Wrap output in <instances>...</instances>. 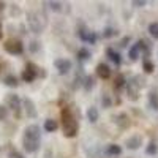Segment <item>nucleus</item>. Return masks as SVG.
Listing matches in <instances>:
<instances>
[{"mask_svg":"<svg viewBox=\"0 0 158 158\" xmlns=\"http://www.w3.org/2000/svg\"><path fill=\"white\" fill-rule=\"evenodd\" d=\"M62 127H63V135L65 138H74L77 133V120L68 108L62 109Z\"/></svg>","mask_w":158,"mask_h":158,"instance_id":"obj_1","label":"nucleus"},{"mask_svg":"<svg viewBox=\"0 0 158 158\" xmlns=\"http://www.w3.org/2000/svg\"><path fill=\"white\" fill-rule=\"evenodd\" d=\"M27 22H29V27H30V30L33 33H36V35L43 33L44 25H46L44 16H41L36 11H32V13H29V16H27Z\"/></svg>","mask_w":158,"mask_h":158,"instance_id":"obj_2","label":"nucleus"},{"mask_svg":"<svg viewBox=\"0 0 158 158\" xmlns=\"http://www.w3.org/2000/svg\"><path fill=\"white\" fill-rule=\"evenodd\" d=\"M3 48H5V51L8 52V54H11V56H19V54H22V52H24L22 41H21V40H16V38H11V40H8V41H5Z\"/></svg>","mask_w":158,"mask_h":158,"instance_id":"obj_3","label":"nucleus"},{"mask_svg":"<svg viewBox=\"0 0 158 158\" xmlns=\"http://www.w3.org/2000/svg\"><path fill=\"white\" fill-rule=\"evenodd\" d=\"M38 73H40V68L36 67L35 63H32V62H29L27 65H25V70L22 71V81L24 82H33L35 79H36V76H38Z\"/></svg>","mask_w":158,"mask_h":158,"instance_id":"obj_4","label":"nucleus"},{"mask_svg":"<svg viewBox=\"0 0 158 158\" xmlns=\"http://www.w3.org/2000/svg\"><path fill=\"white\" fill-rule=\"evenodd\" d=\"M41 138V130L38 125H29L24 131V139L22 141H29V142H40Z\"/></svg>","mask_w":158,"mask_h":158,"instance_id":"obj_5","label":"nucleus"},{"mask_svg":"<svg viewBox=\"0 0 158 158\" xmlns=\"http://www.w3.org/2000/svg\"><path fill=\"white\" fill-rule=\"evenodd\" d=\"M5 101H6V108L8 109H13L18 115H19V109H21V98L16 95V94H8L6 95V98H5Z\"/></svg>","mask_w":158,"mask_h":158,"instance_id":"obj_6","label":"nucleus"},{"mask_svg":"<svg viewBox=\"0 0 158 158\" xmlns=\"http://www.w3.org/2000/svg\"><path fill=\"white\" fill-rule=\"evenodd\" d=\"M54 67L57 68V71L60 74H67L71 70V60H68V59H56Z\"/></svg>","mask_w":158,"mask_h":158,"instance_id":"obj_7","label":"nucleus"},{"mask_svg":"<svg viewBox=\"0 0 158 158\" xmlns=\"http://www.w3.org/2000/svg\"><path fill=\"white\" fill-rule=\"evenodd\" d=\"M22 104H24L25 115H27L29 118H36L38 112H36V108H35V103H33L30 98H24V100H22Z\"/></svg>","mask_w":158,"mask_h":158,"instance_id":"obj_8","label":"nucleus"},{"mask_svg":"<svg viewBox=\"0 0 158 158\" xmlns=\"http://www.w3.org/2000/svg\"><path fill=\"white\" fill-rule=\"evenodd\" d=\"M125 146L130 149V150H138L141 146H142V136L141 135H133L130 136L125 142Z\"/></svg>","mask_w":158,"mask_h":158,"instance_id":"obj_9","label":"nucleus"},{"mask_svg":"<svg viewBox=\"0 0 158 158\" xmlns=\"http://www.w3.org/2000/svg\"><path fill=\"white\" fill-rule=\"evenodd\" d=\"M139 85L136 84V81L133 79V81H130L128 84H127V94H128V97L133 100V101H136L138 98H139Z\"/></svg>","mask_w":158,"mask_h":158,"instance_id":"obj_10","label":"nucleus"},{"mask_svg":"<svg viewBox=\"0 0 158 158\" xmlns=\"http://www.w3.org/2000/svg\"><path fill=\"white\" fill-rule=\"evenodd\" d=\"M114 123H115L117 127H120L122 130H127V128L130 127V117H128L125 112L117 114V115H114Z\"/></svg>","mask_w":158,"mask_h":158,"instance_id":"obj_11","label":"nucleus"},{"mask_svg":"<svg viewBox=\"0 0 158 158\" xmlns=\"http://www.w3.org/2000/svg\"><path fill=\"white\" fill-rule=\"evenodd\" d=\"M77 35H79V38H81L82 41H85V43L94 44V43L97 41V35H95L94 32H89V30H81Z\"/></svg>","mask_w":158,"mask_h":158,"instance_id":"obj_12","label":"nucleus"},{"mask_svg":"<svg viewBox=\"0 0 158 158\" xmlns=\"http://www.w3.org/2000/svg\"><path fill=\"white\" fill-rule=\"evenodd\" d=\"M97 74H98V77H101V79H108V77L111 76V68L108 67L106 63H98Z\"/></svg>","mask_w":158,"mask_h":158,"instance_id":"obj_13","label":"nucleus"},{"mask_svg":"<svg viewBox=\"0 0 158 158\" xmlns=\"http://www.w3.org/2000/svg\"><path fill=\"white\" fill-rule=\"evenodd\" d=\"M98 117H100V112H98V109H97L95 106H90V108L87 109V118H89L90 123L98 122Z\"/></svg>","mask_w":158,"mask_h":158,"instance_id":"obj_14","label":"nucleus"},{"mask_svg":"<svg viewBox=\"0 0 158 158\" xmlns=\"http://www.w3.org/2000/svg\"><path fill=\"white\" fill-rule=\"evenodd\" d=\"M57 128H59L57 120H54V118H48V120H44V130L48 131V133H54Z\"/></svg>","mask_w":158,"mask_h":158,"instance_id":"obj_15","label":"nucleus"},{"mask_svg":"<svg viewBox=\"0 0 158 158\" xmlns=\"http://www.w3.org/2000/svg\"><path fill=\"white\" fill-rule=\"evenodd\" d=\"M3 84L8 85V87H18L19 85V81H18V77L15 74H6L3 77Z\"/></svg>","mask_w":158,"mask_h":158,"instance_id":"obj_16","label":"nucleus"},{"mask_svg":"<svg viewBox=\"0 0 158 158\" xmlns=\"http://www.w3.org/2000/svg\"><path fill=\"white\" fill-rule=\"evenodd\" d=\"M106 54H108V57H109V59L117 65V67L122 63V57H120V54H118V52H115L114 49H111V48H109V49L106 51Z\"/></svg>","mask_w":158,"mask_h":158,"instance_id":"obj_17","label":"nucleus"},{"mask_svg":"<svg viewBox=\"0 0 158 158\" xmlns=\"http://www.w3.org/2000/svg\"><path fill=\"white\" fill-rule=\"evenodd\" d=\"M149 103H150V108L158 111V92L156 90H152L149 94Z\"/></svg>","mask_w":158,"mask_h":158,"instance_id":"obj_18","label":"nucleus"},{"mask_svg":"<svg viewBox=\"0 0 158 158\" xmlns=\"http://www.w3.org/2000/svg\"><path fill=\"white\" fill-rule=\"evenodd\" d=\"M139 46H138V43L136 44H133L130 48V51H128V57H130V60L131 62H136L138 60V57H139Z\"/></svg>","mask_w":158,"mask_h":158,"instance_id":"obj_19","label":"nucleus"},{"mask_svg":"<svg viewBox=\"0 0 158 158\" xmlns=\"http://www.w3.org/2000/svg\"><path fill=\"white\" fill-rule=\"evenodd\" d=\"M106 153L108 155H120L122 153V147L117 146V144H109L108 149H106Z\"/></svg>","mask_w":158,"mask_h":158,"instance_id":"obj_20","label":"nucleus"},{"mask_svg":"<svg viewBox=\"0 0 158 158\" xmlns=\"http://www.w3.org/2000/svg\"><path fill=\"white\" fill-rule=\"evenodd\" d=\"M94 87H95V77L94 76H87L85 81H84V90L85 92H90Z\"/></svg>","mask_w":158,"mask_h":158,"instance_id":"obj_21","label":"nucleus"},{"mask_svg":"<svg viewBox=\"0 0 158 158\" xmlns=\"http://www.w3.org/2000/svg\"><path fill=\"white\" fill-rule=\"evenodd\" d=\"M118 32H117V29H114V27H106L103 30V36L104 38H112V36H115Z\"/></svg>","mask_w":158,"mask_h":158,"instance_id":"obj_22","label":"nucleus"},{"mask_svg":"<svg viewBox=\"0 0 158 158\" xmlns=\"http://www.w3.org/2000/svg\"><path fill=\"white\" fill-rule=\"evenodd\" d=\"M90 57V52H89V49H85V48H81L77 51V59L79 60H87Z\"/></svg>","mask_w":158,"mask_h":158,"instance_id":"obj_23","label":"nucleus"},{"mask_svg":"<svg viewBox=\"0 0 158 158\" xmlns=\"http://www.w3.org/2000/svg\"><path fill=\"white\" fill-rule=\"evenodd\" d=\"M123 85H125V77H123L122 74H118V76L115 77V81H114V89L118 90V89H122Z\"/></svg>","mask_w":158,"mask_h":158,"instance_id":"obj_24","label":"nucleus"},{"mask_svg":"<svg viewBox=\"0 0 158 158\" xmlns=\"http://www.w3.org/2000/svg\"><path fill=\"white\" fill-rule=\"evenodd\" d=\"M149 33H150L155 40H158V22H152V24L149 25Z\"/></svg>","mask_w":158,"mask_h":158,"instance_id":"obj_25","label":"nucleus"},{"mask_svg":"<svg viewBox=\"0 0 158 158\" xmlns=\"http://www.w3.org/2000/svg\"><path fill=\"white\" fill-rule=\"evenodd\" d=\"M156 152H158V147H156V144L152 141L149 146H147V149H146V153H147V155H155Z\"/></svg>","mask_w":158,"mask_h":158,"instance_id":"obj_26","label":"nucleus"},{"mask_svg":"<svg viewBox=\"0 0 158 158\" xmlns=\"http://www.w3.org/2000/svg\"><path fill=\"white\" fill-rule=\"evenodd\" d=\"M48 5H49V8L52 11H56V13L62 11V3L60 2H48Z\"/></svg>","mask_w":158,"mask_h":158,"instance_id":"obj_27","label":"nucleus"},{"mask_svg":"<svg viewBox=\"0 0 158 158\" xmlns=\"http://www.w3.org/2000/svg\"><path fill=\"white\" fill-rule=\"evenodd\" d=\"M101 104H103V108H111V104H112L111 97L104 94V95H103V98H101Z\"/></svg>","mask_w":158,"mask_h":158,"instance_id":"obj_28","label":"nucleus"},{"mask_svg":"<svg viewBox=\"0 0 158 158\" xmlns=\"http://www.w3.org/2000/svg\"><path fill=\"white\" fill-rule=\"evenodd\" d=\"M153 70H155V65L152 62H149V60L144 62V71H146V73H152Z\"/></svg>","mask_w":158,"mask_h":158,"instance_id":"obj_29","label":"nucleus"},{"mask_svg":"<svg viewBox=\"0 0 158 158\" xmlns=\"http://www.w3.org/2000/svg\"><path fill=\"white\" fill-rule=\"evenodd\" d=\"M6 117H8V108L0 104V120H6Z\"/></svg>","mask_w":158,"mask_h":158,"instance_id":"obj_30","label":"nucleus"},{"mask_svg":"<svg viewBox=\"0 0 158 158\" xmlns=\"http://www.w3.org/2000/svg\"><path fill=\"white\" fill-rule=\"evenodd\" d=\"M8 158H24V155L21 152H18V150H11L10 155H8Z\"/></svg>","mask_w":158,"mask_h":158,"instance_id":"obj_31","label":"nucleus"},{"mask_svg":"<svg viewBox=\"0 0 158 158\" xmlns=\"http://www.w3.org/2000/svg\"><path fill=\"white\" fill-rule=\"evenodd\" d=\"M29 49H30V52H36L40 49V43L38 41H32L30 46H29Z\"/></svg>","mask_w":158,"mask_h":158,"instance_id":"obj_32","label":"nucleus"},{"mask_svg":"<svg viewBox=\"0 0 158 158\" xmlns=\"http://www.w3.org/2000/svg\"><path fill=\"white\" fill-rule=\"evenodd\" d=\"M144 5H146V2H144V0H133V6L141 8V6H144Z\"/></svg>","mask_w":158,"mask_h":158,"instance_id":"obj_33","label":"nucleus"},{"mask_svg":"<svg viewBox=\"0 0 158 158\" xmlns=\"http://www.w3.org/2000/svg\"><path fill=\"white\" fill-rule=\"evenodd\" d=\"M43 158H52V152H51V149H48L46 152H44V156Z\"/></svg>","mask_w":158,"mask_h":158,"instance_id":"obj_34","label":"nucleus"},{"mask_svg":"<svg viewBox=\"0 0 158 158\" xmlns=\"http://www.w3.org/2000/svg\"><path fill=\"white\" fill-rule=\"evenodd\" d=\"M128 40H130L128 36H127V38H123L122 41H120V46H127V41H128Z\"/></svg>","mask_w":158,"mask_h":158,"instance_id":"obj_35","label":"nucleus"},{"mask_svg":"<svg viewBox=\"0 0 158 158\" xmlns=\"http://www.w3.org/2000/svg\"><path fill=\"white\" fill-rule=\"evenodd\" d=\"M3 38V25H2V22H0V40Z\"/></svg>","mask_w":158,"mask_h":158,"instance_id":"obj_36","label":"nucleus"},{"mask_svg":"<svg viewBox=\"0 0 158 158\" xmlns=\"http://www.w3.org/2000/svg\"><path fill=\"white\" fill-rule=\"evenodd\" d=\"M5 10V2H0V11Z\"/></svg>","mask_w":158,"mask_h":158,"instance_id":"obj_37","label":"nucleus"}]
</instances>
